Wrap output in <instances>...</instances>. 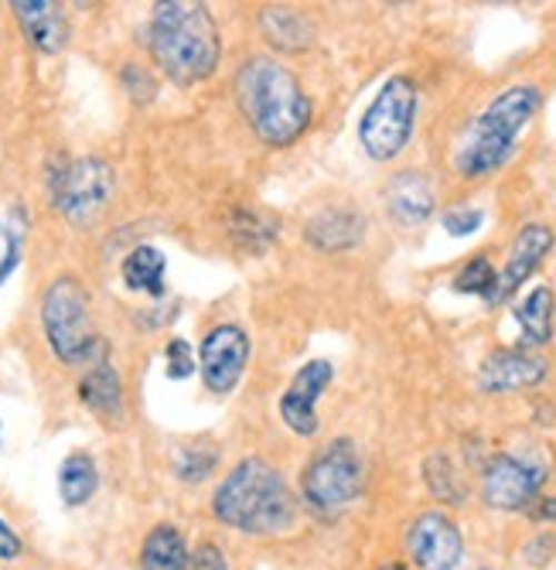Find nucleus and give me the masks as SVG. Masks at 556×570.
<instances>
[{
	"instance_id": "nucleus-35",
	"label": "nucleus",
	"mask_w": 556,
	"mask_h": 570,
	"mask_svg": "<svg viewBox=\"0 0 556 570\" xmlns=\"http://www.w3.org/2000/svg\"><path fill=\"white\" fill-rule=\"evenodd\" d=\"M379 570H410V567H403V563H386V567H379Z\"/></svg>"
},
{
	"instance_id": "nucleus-20",
	"label": "nucleus",
	"mask_w": 556,
	"mask_h": 570,
	"mask_svg": "<svg viewBox=\"0 0 556 570\" xmlns=\"http://www.w3.org/2000/svg\"><path fill=\"white\" fill-rule=\"evenodd\" d=\"M123 284L137 294L161 297L168 291V256L158 246H133L120 267Z\"/></svg>"
},
{
	"instance_id": "nucleus-29",
	"label": "nucleus",
	"mask_w": 556,
	"mask_h": 570,
	"mask_svg": "<svg viewBox=\"0 0 556 570\" xmlns=\"http://www.w3.org/2000/svg\"><path fill=\"white\" fill-rule=\"evenodd\" d=\"M440 223H444V233L447 236H471V233L481 229L485 213L475 209V205H458V209H450Z\"/></svg>"
},
{
	"instance_id": "nucleus-15",
	"label": "nucleus",
	"mask_w": 556,
	"mask_h": 570,
	"mask_svg": "<svg viewBox=\"0 0 556 570\" xmlns=\"http://www.w3.org/2000/svg\"><path fill=\"white\" fill-rule=\"evenodd\" d=\"M24 38L41 56H59L69 45V18L56 0H14L11 4Z\"/></svg>"
},
{
	"instance_id": "nucleus-11",
	"label": "nucleus",
	"mask_w": 556,
	"mask_h": 570,
	"mask_svg": "<svg viewBox=\"0 0 556 570\" xmlns=\"http://www.w3.org/2000/svg\"><path fill=\"white\" fill-rule=\"evenodd\" d=\"M407 553L417 570H458L465 557V537L447 512L427 509L407 530Z\"/></svg>"
},
{
	"instance_id": "nucleus-13",
	"label": "nucleus",
	"mask_w": 556,
	"mask_h": 570,
	"mask_svg": "<svg viewBox=\"0 0 556 570\" xmlns=\"http://www.w3.org/2000/svg\"><path fill=\"white\" fill-rule=\"evenodd\" d=\"M553 249V229L543 226V223H526L513 246H509V261H505L502 274H498V284H495V294H492V304H502V301H509L536 271L539 264L549 256Z\"/></svg>"
},
{
	"instance_id": "nucleus-36",
	"label": "nucleus",
	"mask_w": 556,
	"mask_h": 570,
	"mask_svg": "<svg viewBox=\"0 0 556 570\" xmlns=\"http://www.w3.org/2000/svg\"><path fill=\"white\" fill-rule=\"evenodd\" d=\"M0 441H4V428H0Z\"/></svg>"
},
{
	"instance_id": "nucleus-28",
	"label": "nucleus",
	"mask_w": 556,
	"mask_h": 570,
	"mask_svg": "<svg viewBox=\"0 0 556 570\" xmlns=\"http://www.w3.org/2000/svg\"><path fill=\"white\" fill-rule=\"evenodd\" d=\"M495 284H498V274L492 267V261L485 256H475L461 267V274L454 277V291L458 294H475V297H485L492 304V294H495Z\"/></svg>"
},
{
	"instance_id": "nucleus-3",
	"label": "nucleus",
	"mask_w": 556,
	"mask_h": 570,
	"mask_svg": "<svg viewBox=\"0 0 556 570\" xmlns=\"http://www.w3.org/2000/svg\"><path fill=\"white\" fill-rule=\"evenodd\" d=\"M216 520L246 537H280L297 523V495L277 464L242 458L212 495Z\"/></svg>"
},
{
	"instance_id": "nucleus-7",
	"label": "nucleus",
	"mask_w": 556,
	"mask_h": 570,
	"mask_svg": "<svg viewBox=\"0 0 556 570\" xmlns=\"http://www.w3.org/2000/svg\"><path fill=\"white\" fill-rule=\"evenodd\" d=\"M417 107H420V89L407 76H393L376 92V99L359 120V144L373 161L386 165L407 150L417 130Z\"/></svg>"
},
{
	"instance_id": "nucleus-32",
	"label": "nucleus",
	"mask_w": 556,
	"mask_h": 570,
	"mask_svg": "<svg viewBox=\"0 0 556 570\" xmlns=\"http://www.w3.org/2000/svg\"><path fill=\"white\" fill-rule=\"evenodd\" d=\"M191 570H232V563L219 543L206 540V543H198V550L191 553Z\"/></svg>"
},
{
	"instance_id": "nucleus-22",
	"label": "nucleus",
	"mask_w": 556,
	"mask_h": 570,
	"mask_svg": "<svg viewBox=\"0 0 556 570\" xmlns=\"http://www.w3.org/2000/svg\"><path fill=\"white\" fill-rule=\"evenodd\" d=\"M99 489V469L96 458L89 451H72L62 464H59V495L69 509H82L86 502H92Z\"/></svg>"
},
{
	"instance_id": "nucleus-30",
	"label": "nucleus",
	"mask_w": 556,
	"mask_h": 570,
	"mask_svg": "<svg viewBox=\"0 0 556 570\" xmlns=\"http://www.w3.org/2000/svg\"><path fill=\"white\" fill-rule=\"evenodd\" d=\"M198 370V358L191 352V345L185 338H171L168 342V376L171 380H188Z\"/></svg>"
},
{
	"instance_id": "nucleus-25",
	"label": "nucleus",
	"mask_w": 556,
	"mask_h": 570,
	"mask_svg": "<svg viewBox=\"0 0 556 570\" xmlns=\"http://www.w3.org/2000/svg\"><path fill=\"white\" fill-rule=\"evenodd\" d=\"M424 482H427L430 495L440 499L444 505H461L465 502V482H461L458 469L450 464V458H444V454H430L424 461Z\"/></svg>"
},
{
	"instance_id": "nucleus-16",
	"label": "nucleus",
	"mask_w": 556,
	"mask_h": 570,
	"mask_svg": "<svg viewBox=\"0 0 556 570\" xmlns=\"http://www.w3.org/2000/svg\"><path fill=\"white\" fill-rule=\"evenodd\" d=\"M383 198H386L389 219L403 229H417L434 216V185L427 175H420L414 168L393 175Z\"/></svg>"
},
{
	"instance_id": "nucleus-18",
	"label": "nucleus",
	"mask_w": 556,
	"mask_h": 570,
	"mask_svg": "<svg viewBox=\"0 0 556 570\" xmlns=\"http://www.w3.org/2000/svg\"><path fill=\"white\" fill-rule=\"evenodd\" d=\"M79 400L103 421H120L123 417V380L110 366V362H96L89 373L79 380Z\"/></svg>"
},
{
	"instance_id": "nucleus-2",
	"label": "nucleus",
	"mask_w": 556,
	"mask_h": 570,
	"mask_svg": "<svg viewBox=\"0 0 556 570\" xmlns=\"http://www.w3.org/2000/svg\"><path fill=\"white\" fill-rule=\"evenodd\" d=\"M155 66L181 89L206 82L222 59V38L212 11L198 0H161L147 21Z\"/></svg>"
},
{
	"instance_id": "nucleus-26",
	"label": "nucleus",
	"mask_w": 556,
	"mask_h": 570,
	"mask_svg": "<svg viewBox=\"0 0 556 570\" xmlns=\"http://www.w3.org/2000/svg\"><path fill=\"white\" fill-rule=\"evenodd\" d=\"M216 464H219V448L216 444H206V441L185 444L175 454V475L181 482H188V485H198V482H206L216 472Z\"/></svg>"
},
{
	"instance_id": "nucleus-4",
	"label": "nucleus",
	"mask_w": 556,
	"mask_h": 570,
	"mask_svg": "<svg viewBox=\"0 0 556 570\" xmlns=\"http://www.w3.org/2000/svg\"><path fill=\"white\" fill-rule=\"evenodd\" d=\"M539 107H543V92L536 86L523 82L502 89L461 134L458 150H454L458 175L478 181L502 171L516 154L523 130L536 120Z\"/></svg>"
},
{
	"instance_id": "nucleus-27",
	"label": "nucleus",
	"mask_w": 556,
	"mask_h": 570,
	"mask_svg": "<svg viewBox=\"0 0 556 570\" xmlns=\"http://www.w3.org/2000/svg\"><path fill=\"white\" fill-rule=\"evenodd\" d=\"M21 253H24V216L11 209L8 216H0V287L18 271Z\"/></svg>"
},
{
	"instance_id": "nucleus-17",
	"label": "nucleus",
	"mask_w": 556,
	"mask_h": 570,
	"mask_svg": "<svg viewBox=\"0 0 556 570\" xmlns=\"http://www.w3.org/2000/svg\"><path fill=\"white\" fill-rule=\"evenodd\" d=\"M305 236L308 243L318 249V253H345V249H356L366 236V216L359 209H321L318 216L308 219L305 226Z\"/></svg>"
},
{
	"instance_id": "nucleus-1",
	"label": "nucleus",
	"mask_w": 556,
	"mask_h": 570,
	"mask_svg": "<svg viewBox=\"0 0 556 570\" xmlns=\"http://www.w3.org/2000/svg\"><path fill=\"white\" fill-rule=\"evenodd\" d=\"M236 102L249 130L267 147H290L308 134L315 107L300 79L270 56H252L236 72Z\"/></svg>"
},
{
	"instance_id": "nucleus-8",
	"label": "nucleus",
	"mask_w": 556,
	"mask_h": 570,
	"mask_svg": "<svg viewBox=\"0 0 556 570\" xmlns=\"http://www.w3.org/2000/svg\"><path fill=\"white\" fill-rule=\"evenodd\" d=\"M113 168L103 158H76L52 175V202L66 223L89 226L113 202Z\"/></svg>"
},
{
	"instance_id": "nucleus-6",
	"label": "nucleus",
	"mask_w": 556,
	"mask_h": 570,
	"mask_svg": "<svg viewBox=\"0 0 556 570\" xmlns=\"http://www.w3.org/2000/svg\"><path fill=\"white\" fill-rule=\"evenodd\" d=\"M366 489V461L351 438H335L325 444L300 475V502L318 520H335Z\"/></svg>"
},
{
	"instance_id": "nucleus-9",
	"label": "nucleus",
	"mask_w": 556,
	"mask_h": 570,
	"mask_svg": "<svg viewBox=\"0 0 556 570\" xmlns=\"http://www.w3.org/2000/svg\"><path fill=\"white\" fill-rule=\"evenodd\" d=\"M249 352H252V345H249V335L242 325H232V322L216 325L206 338H201V348H198V373H201L206 390L216 396L232 393L246 376Z\"/></svg>"
},
{
	"instance_id": "nucleus-14",
	"label": "nucleus",
	"mask_w": 556,
	"mask_h": 570,
	"mask_svg": "<svg viewBox=\"0 0 556 570\" xmlns=\"http://www.w3.org/2000/svg\"><path fill=\"white\" fill-rule=\"evenodd\" d=\"M546 380V362L526 348H498L492 352L481 370H478V386L481 393H519Z\"/></svg>"
},
{
	"instance_id": "nucleus-23",
	"label": "nucleus",
	"mask_w": 556,
	"mask_h": 570,
	"mask_svg": "<svg viewBox=\"0 0 556 570\" xmlns=\"http://www.w3.org/2000/svg\"><path fill=\"white\" fill-rule=\"evenodd\" d=\"M553 311H556V304H553V291L546 287V284H539V287H533L519 304H516V322H519V328H523V338H526V345H546L549 338H553Z\"/></svg>"
},
{
	"instance_id": "nucleus-34",
	"label": "nucleus",
	"mask_w": 556,
	"mask_h": 570,
	"mask_svg": "<svg viewBox=\"0 0 556 570\" xmlns=\"http://www.w3.org/2000/svg\"><path fill=\"white\" fill-rule=\"evenodd\" d=\"M526 512L536 523H556V495H539Z\"/></svg>"
},
{
	"instance_id": "nucleus-31",
	"label": "nucleus",
	"mask_w": 556,
	"mask_h": 570,
	"mask_svg": "<svg viewBox=\"0 0 556 570\" xmlns=\"http://www.w3.org/2000/svg\"><path fill=\"white\" fill-rule=\"evenodd\" d=\"M120 79H123L127 92H130L137 102H150V99L158 96V86H155V79H150V72H147V69H140V66H127Z\"/></svg>"
},
{
	"instance_id": "nucleus-12",
	"label": "nucleus",
	"mask_w": 556,
	"mask_h": 570,
	"mask_svg": "<svg viewBox=\"0 0 556 570\" xmlns=\"http://www.w3.org/2000/svg\"><path fill=\"white\" fill-rule=\"evenodd\" d=\"M331 380H335V366L328 358H311L294 373L290 386L280 396V421H284L287 431H294L297 438H315L318 434V428H321L318 400L328 393Z\"/></svg>"
},
{
	"instance_id": "nucleus-24",
	"label": "nucleus",
	"mask_w": 556,
	"mask_h": 570,
	"mask_svg": "<svg viewBox=\"0 0 556 570\" xmlns=\"http://www.w3.org/2000/svg\"><path fill=\"white\" fill-rule=\"evenodd\" d=\"M232 239L239 249L252 253V256H260L274 246L277 239V219L264 216V213H249V209H239L232 216V226H229Z\"/></svg>"
},
{
	"instance_id": "nucleus-5",
	"label": "nucleus",
	"mask_w": 556,
	"mask_h": 570,
	"mask_svg": "<svg viewBox=\"0 0 556 570\" xmlns=\"http://www.w3.org/2000/svg\"><path fill=\"white\" fill-rule=\"evenodd\" d=\"M41 325L56 358L66 366L107 362V342L92 325V297L76 274H62L44 287Z\"/></svg>"
},
{
	"instance_id": "nucleus-10",
	"label": "nucleus",
	"mask_w": 556,
	"mask_h": 570,
	"mask_svg": "<svg viewBox=\"0 0 556 570\" xmlns=\"http://www.w3.org/2000/svg\"><path fill=\"white\" fill-rule=\"evenodd\" d=\"M546 482V469L519 458V454H495L481 472V499L502 512H526Z\"/></svg>"
},
{
	"instance_id": "nucleus-19",
	"label": "nucleus",
	"mask_w": 556,
	"mask_h": 570,
	"mask_svg": "<svg viewBox=\"0 0 556 570\" xmlns=\"http://www.w3.org/2000/svg\"><path fill=\"white\" fill-rule=\"evenodd\" d=\"M140 570H191V550L175 523H158L140 543Z\"/></svg>"
},
{
	"instance_id": "nucleus-33",
	"label": "nucleus",
	"mask_w": 556,
	"mask_h": 570,
	"mask_svg": "<svg viewBox=\"0 0 556 570\" xmlns=\"http://www.w3.org/2000/svg\"><path fill=\"white\" fill-rule=\"evenodd\" d=\"M24 553V543H21V537L0 520V560H18Z\"/></svg>"
},
{
	"instance_id": "nucleus-21",
	"label": "nucleus",
	"mask_w": 556,
	"mask_h": 570,
	"mask_svg": "<svg viewBox=\"0 0 556 570\" xmlns=\"http://www.w3.org/2000/svg\"><path fill=\"white\" fill-rule=\"evenodd\" d=\"M260 28L277 51H305L315 41V24L300 11L280 8V4H274L260 14Z\"/></svg>"
}]
</instances>
